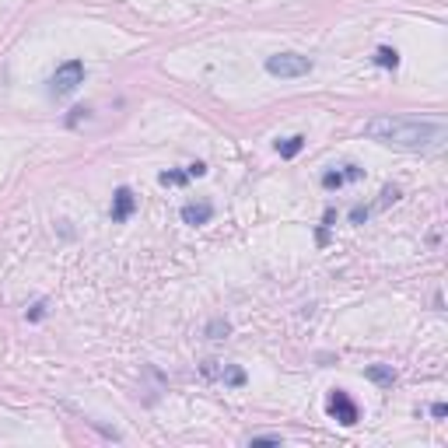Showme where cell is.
<instances>
[{
  "label": "cell",
  "instance_id": "cell-1",
  "mask_svg": "<svg viewBox=\"0 0 448 448\" xmlns=\"http://www.w3.org/2000/svg\"><path fill=\"white\" fill-rule=\"evenodd\" d=\"M365 133L396 151H442L448 140L445 123L420 116H375L365 123Z\"/></svg>",
  "mask_w": 448,
  "mask_h": 448
},
{
  "label": "cell",
  "instance_id": "cell-2",
  "mask_svg": "<svg viewBox=\"0 0 448 448\" xmlns=\"http://www.w3.org/2000/svg\"><path fill=\"white\" fill-rule=\"evenodd\" d=\"M266 74H274V78H305V74H312V60L301 56V53H277V56H266Z\"/></svg>",
  "mask_w": 448,
  "mask_h": 448
},
{
  "label": "cell",
  "instance_id": "cell-3",
  "mask_svg": "<svg viewBox=\"0 0 448 448\" xmlns=\"http://www.w3.org/2000/svg\"><path fill=\"white\" fill-rule=\"evenodd\" d=\"M78 84H84V63L81 60H67L49 78V91L53 95H71V91H78Z\"/></svg>",
  "mask_w": 448,
  "mask_h": 448
},
{
  "label": "cell",
  "instance_id": "cell-4",
  "mask_svg": "<svg viewBox=\"0 0 448 448\" xmlns=\"http://www.w3.org/2000/svg\"><path fill=\"white\" fill-rule=\"evenodd\" d=\"M326 413L336 420V424H343V427H354V424H358V417H361V413H358V403H354L343 389H333V392H329Z\"/></svg>",
  "mask_w": 448,
  "mask_h": 448
},
{
  "label": "cell",
  "instance_id": "cell-5",
  "mask_svg": "<svg viewBox=\"0 0 448 448\" xmlns=\"http://www.w3.org/2000/svg\"><path fill=\"white\" fill-rule=\"evenodd\" d=\"M207 378H214V382H224V385H245V371L235 365H221V361H204L200 365Z\"/></svg>",
  "mask_w": 448,
  "mask_h": 448
},
{
  "label": "cell",
  "instance_id": "cell-6",
  "mask_svg": "<svg viewBox=\"0 0 448 448\" xmlns=\"http://www.w3.org/2000/svg\"><path fill=\"white\" fill-rule=\"evenodd\" d=\"M133 210H137V197H133V189L120 186V189H116V197H113V221H116V224L130 221V217H133Z\"/></svg>",
  "mask_w": 448,
  "mask_h": 448
},
{
  "label": "cell",
  "instance_id": "cell-7",
  "mask_svg": "<svg viewBox=\"0 0 448 448\" xmlns=\"http://www.w3.org/2000/svg\"><path fill=\"white\" fill-rule=\"evenodd\" d=\"M361 175H365L361 165H343V172H326L323 175V189H340V186H347V182H354Z\"/></svg>",
  "mask_w": 448,
  "mask_h": 448
},
{
  "label": "cell",
  "instance_id": "cell-8",
  "mask_svg": "<svg viewBox=\"0 0 448 448\" xmlns=\"http://www.w3.org/2000/svg\"><path fill=\"white\" fill-rule=\"evenodd\" d=\"M210 217H214V207L207 204V200L182 207V224H189V228H200V224H207Z\"/></svg>",
  "mask_w": 448,
  "mask_h": 448
},
{
  "label": "cell",
  "instance_id": "cell-9",
  "mask_svg": "<svg viewBox=\"0 0 448 448\" xmlns=\"http://www.w3.org/2000/svg\"><path fill=\"white\" fill-rule=\"evenodd\" d=\"M375 63L385 67V71H396V67H400V53H396L392 46H378V49H375Z\"/></svg>",
  "mask_w": 448,
  "mask_h": 448
},
{
  "label": "cell",
  "instance_id": "cell-10",
  "mask_svg": "<svg viewBox=\"0 0 448 448\" xmlns=\"http://www.w3.org/2000/svg\"><path fill=\"white\" fill-rule=\"evenodd\" d=\"M365 375L371 382H378V385H392V382H396V371H392V368H382V365H371Z\"/></svg>",
  "mask_w": 448,
  "mask_h": 448
},
{
  "label": "cell",
  "instance_id": "cell-11",
  "mask_svg": "<svg viewBox=\"0 0 448 448\" xmlns=\"http://www.w3.org/2000/svg\"><path fill=\"white\" fill-rule=\"evenodd\" d=\"M301 147H305V137H287V140H277V151H281V158H294Z\"/></svg>",
  "mask_w": 448,
  "mask_h": 448
},
{
  "label": "cell",
  "instance_id": "cell-12",
  "mask_svg": "<svg viewBox=\"0 0 448 448\" xmlns=\"http://www.w3.org/2000/svg\"><path fill=\"white\" fill-rule=\"evenodd\" d=\"M228 323H224V319H214V323H210V326H207V336H210V340H221V336H228Z\"/></svg>",
  "mask_w": 448,
  "mask_h": 448
},
{
  "label": "cell",
  "instance_id": "cell-13",
  "mask_svg": "<svg viewBox=\"0 0 448 448\" xmlns=\"http://www.w3.org/2000/svg\"><path fill=\"white\" fill-rule=\"evenodd\" d=\"M189 175L186 172H162V186H182Z\"/></svg>",
  "mask_w": 448,
  "mask_h": 448
},
{
  "label": "cell",
  "instance_id": "cell-14",
  "mask_svg": "<svg viewBox=\"0 0 448 448\" xmlns=\"http://www.w3.org/2000/svg\"><path fill=\"white\" fill-rule=\"evenodd\" d=\"M186 175H189V179H204V175H207V165L204 162H193L189 168H186Z\"/></svg>",
  "mask_w": 448,
  "mask_h": 448
},
{
  "label": "cell",
  "instance_id": "cell-15",
  "mask_svg": "<svg viewBox=\"0 0 448 448\" xmlns=\"http://www.w3.org/2000/svg\"><path fill=\"white\" fill-rule=\"evenodd\" d=\"M42 316H46V301H36V305L28 308V319H32V323H39Z\"/></svg>",
  "mask_w": 448,
  "mask_h": 448
},
{
  "label": "cell",
  "instance_id": "cell-16",
  "mask_svg": "<svg viewBox=\"0 0 448 448\" xmlns=\"http://www.w3.org/2000/svg\"><path fill=\"white\" fill-rule=\"evenodd\" d=\"M365 217H368V207H354V210H350V221H354V224H365Z\"/></svg>",
  "mask_w": 448,
  "mask_h": 448
},
{
  "label": "cell",
  "instance_id": "cell-17",
  "mask_svg": "<svg viewBox=\"0 0 448 448\" xmlns=\"http://www.w3.org/2000/svg\"><path fill=\"white\" fill-rule=\"evenodd\" d=\"M392 200H400V189H396V186H385V193H382V204H392Z\"/></svg>",
  "mask_w": 448,
  "mask_h": 448
},
{
  "label": "cell",
  "instance_id": "cell-18",
  "mask_svg": "<svg viewBox=\"0 0 448 448\" xmlns=\"http://www.w3.org/2000/svg\"><path fill=\"white\" fill-rule=\"evenodd\" d=\"M252 442H266V445H281V434H252Z\"/></svg>",
  "mask_w": 448,
  "mask_h": 448
},
{
  "label": "cell",
  "instance_id": "cell-19",
  "mask_svg": "<svg viewBox=\"0 0 448 448\" xmlns=\"http://www.w3.org/2000/svg\"><path fill=\"white\" fill-rule=\"evenodd\" d=\"M431 413H434V417H445L448 407H445V403H434V407H431Z\"/></svg>",
  "mask_w": 448,
  "mask_h": 448
}]
</instances>
